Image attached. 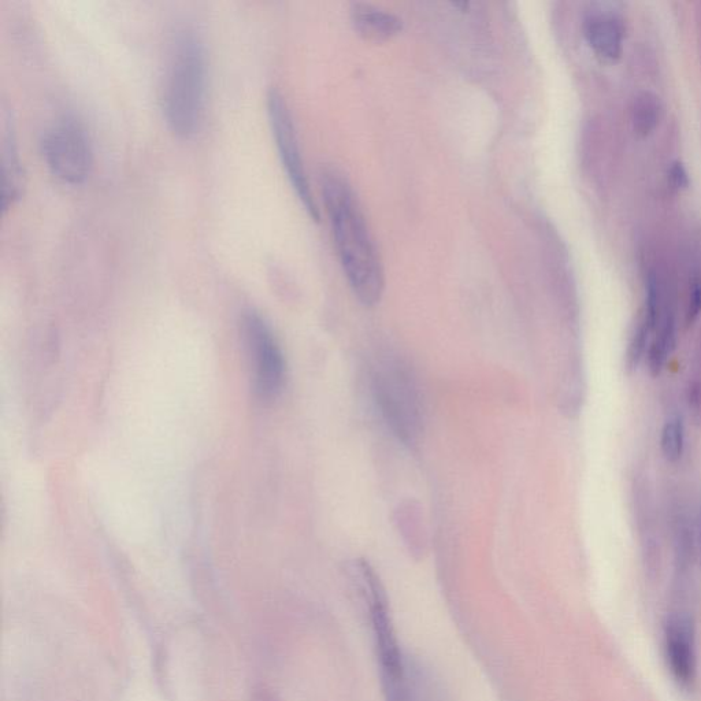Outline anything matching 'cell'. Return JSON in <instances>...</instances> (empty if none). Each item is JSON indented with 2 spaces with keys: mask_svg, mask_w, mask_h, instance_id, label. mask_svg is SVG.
Segmentation results:
<instances>
[{
  "mask_svg": "<svg viewBox=\"0 0 701 701\" xmlns=\"http://www.w3.org/2000/svg\"><path fill=\"white\" fill-rule=\"evenodd\" d=\"M207 53L199 33L180 27L170 37L162 89L163 117L181 139L198 132L205 110Z\"/></svg>",
  "mask_w": 701,
  "mask_h": 701,
  "instance_id": "obj_2",
  "label": "cell"
},
{
  "mask_svg": "<svg viewBox=\"0 0 701 701\" xmlns=\"http://www.w3.org/2000/svg\"><path fill=\"white\" fill-rule=\"evenodd\" d=\"M244 335L254 369L255 391L261 399L277 398L284 387L285 362L276 336L257 313L244 317Z\"/></svg>",
  "mask_w": 701,
  "mask_h": 701,
  "instance_id": "obj_7",
  "label": "cell"
},
{
  "mask_svg": "<svg viewBox=\"0 0 701 701\" xmlns=\"http://www.w3.org/2000/svg\"><path fill=\"white\" fill-rule=\"evenodd\" d=\"M686 429L681 415H670L660 430V451L666 462L678 463L685 454Z\"/></svg>",
  "mask_w": 701,
  "mask_h": 701,
  "instance_id": "obj_13",
  "label": "cell"
},
{
  "mask_svg": "<svg viewBox=\"0 0 701 701\" xmlns=\"http://www.w3.org/2000/svg\"><path fill=\"white\" fill-rule=\"evenodd\" d=\"M351 576L369 608L388 701H409L411 696L409 677H407L398 640L393 632L387 596L380 578L365 560H355L352 563Z\"/></svg>",
  "mask_w": 701,
  "mask_h": 701,
  "instance_id": "obj_3",
  "label": "cell"
},
{
  "mask_svg": "<svg viewBox=\"0 0 701 701\" xmlns=\"http://www.w3.org/2000/svg\"><path fill=\"white\" fill-rule=\"evenodd\" d=\"M377 409L393 435L413 444L422 432V407L418 388L402 363H381L373 374Z\"/></svg>",
  "mask_w": 701,
  "mask_h": 701,
  "instance_id": "obj_4",
  "label": "cell"
},
{
  "mask_svg": "<svg viewBox=\"0 0 701 701\" xmlns=\"http://www.w3.org/2000/svg\"><path fill=\"white\" fill-rule=\"evenodd\" d=\"M267 116H269L270 128H272L274 142H276L278 157L283 163L289 183L310 217L318 221L320 213L315 205L306 170H304L295 125H293L292 116L283 95L274 89L267 96Z\"/></svg>",
  "mask_w": 701,
  "mask_h": 701,
  "instance_id": "obj_6",
  "label": "cell"
},
{
  "mask_svg": "<svg viewBox=\"0 0 701 701\" xmlns=\"http://www.w3.org/2000/svg\"><path fill=\"white\" fill-rule=\"evenodd\" d=\"M585 36L593 50L607 59L618 58L622 54L623 28L614 14H592L585 20Z\"/></svg>",
  "mask_w": 701,
  "mask_h": 701,
  "instance_id": "obj_9",
  "label": "cell"
},
{
  "mask_svg": "<svg viewBox=\"0 0 701 701\" xmlns=\"http://www.w3.org/2000/svg\"><path fill=\"white\" fill-rule=\"evenodd\" d=\"M251 701H276L273 693L263 685H257L251 692Z\"/></svg>",
  "mask_w": 701,
  "mask_h": 701,
  "instance_id": "obj_17",
  "label": "cell"
},
{
  "mask_svg": "<svg viewBox=\"0 0 701 701\" xmlns=\"http://www.w3.org/2000/svg\"><path fill=\"white\" fill-rule=\"evenodd\" d=\"M675 346H677V325H675L674 315L670 311H666L658 329L652 336L647 356H645L648 370L652 376H659L663 372Z\"/></svg>",
  "mask_w": 701,
  "mask_h": 701,
  "instance_id": "obj_11",
  "label": "cell"
},
{
  "mask_svg": "<svg viewBox=\"0 0 701 701\" xmlns=\"http://www.w3.org/2000/svg\"><path fill=\"white\" fill-rule=\"evenodd\" d=\"M669 176L671 183L677 188H686L689 185V174L686 170L684 163L681 161H674L670 165Z\"/></svg>",
  "mask_w": 701,
  "mask_h": 701,
  "instance_id": "obj_16",
  "label": "cell"
},
{
  "mask_svg": "<svg viewBox=\"0 0 701 701\" xmlns=\"http://www.w3.org/2000/svg\"><path fill=\"white\" fill-rule=\"evenodd\" d=\"M701 314V280L695 278L692 281L691 289H689L688 304L685 310L686 325L691 326L699 320Z\"/></svg>",
  "mask_w": 701,
  "mask_h": 701,
  "instance_id": "obj_15",
  "label": "cell"
},
{
  "mask_svg": "<svg viewBox=\"0 0 701 701\" xmlns=\"http://www.w3.org/2000/svg\"><path fill=\"white\" fill-rule=\"evenodd\" d=\"M321 189L348 284L363 306H376L385 289L384 266L354 189L335 168L322 172Z\"/></svg>",
  "mask_w": 701,
  "mask_h": 701,
  "instance_id": "obj_1",
  "label": "cell"
},
{
  "mask_svg": "<svg viewBox=\"0 0 701 701\" xmlns=\"http://www.w3.org/2000/svg\"><path fill=\"white\" fill-rule=\"evenodd\" d=\"M44 161L63 184L80 185L92 168V147L87 131L76 118L63 117L44 132Z\"/></svg>",
  "mask_w": 701,
  "mask_h": 701,
  "instance_id": "obj_5",
  "label": "cell"
},
{
  "mask_svg": "<svg viewBox=\"0 0 701 701\" xmlns=\"http://www.w3.org/2000/svg\"><path fill=\"white\" fill-rule=\"evenodd\" d=\"M666 658L671 674L681 686L696 681L697 658L695 633L684 618H673L666 628Z\"/></svg>",
  "mask_w": 701,
  "mask_h": 701,
  "instance_id": "obj_8",
  "label": "cell"
},
{
  "mask_svg": "<svg viewBox=\"0 0 701 701\" xmlns=\"http://www.w3.org/2000/svg\"><path fill=\"white\" fill-rule=\"evenodd\" d=\"M660 100L652 92L644 91L634 99L633 122L637 132L647 135L658 125Z\"/></svg>",
  "mask_w": 701,
  "mask_h": 701,
  "instance_id": "obj_14",
  "label": "cell"
},
{
  "mask_svg": "<svg viewBox=\"0 0 701 701\" xmlns=\"http://www.w3.org/2000/svg\"><path fill=\"white\" fill-rule=\"evenodd\" d=\"M352 25L359 35L373 42L392 39L403 29L400 18L370 5H355L352 9Z\"/></svg>",
  "mask_w": 701,
  "mask_h": 701,
  "instance_id": "obj_10",
  "label": "cell"
},
{
  "mask_svg": "<svg viewBox=\"0 0 701 701\" xmlns=\"http://www.w3.org/2000/svg\"><path fill=\"white\" fill-rule=\"evenodd\" d=\"M689 406L692 407L696 413H701V387L700 385H692L691 391H689Z\"/></svg>",
  "mask_w": 701,
  "mask_h": 701,
  "instance_id": "obj_18",
  "label": "cell"
},
{
  "mask_svg": "<svg viewBox=\"0 0 701 701\" xmlns=\"http://www.w3.org/2000/svg\"><path fill=\"white\" fill-rule=\"evenodd\" d=\"M22 187V170L14 132H7L2 147V209L6 211L18 198Z\"/></svg>",
  "mask_w": 701,
  "mask_h": 701,
  "instance_id": "obj_12",
  "label": "cell"
}]
</instances>
